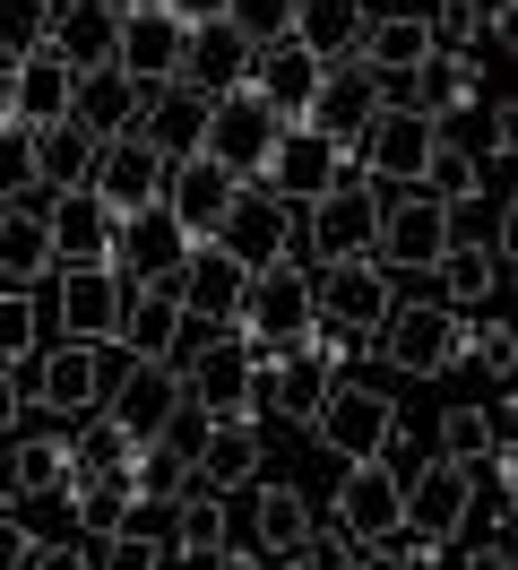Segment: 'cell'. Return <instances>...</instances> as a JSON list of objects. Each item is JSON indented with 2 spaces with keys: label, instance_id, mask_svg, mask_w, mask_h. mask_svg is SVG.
I'll return each mask as SVG.
<instances>
[{
  "label": "cell",
  "instance_id": "6da1fadb",
  "mask_svg": "<svg viewBox=\"0 0 518 570\" xmlns=\"http://www.w3.org/2000/svg\"><path fill=\"white\" fill-rule=\"evenodd\" d=\"M311 441H320L338 466H354V459H407V415H398V397H389V390L329 381L320 415H311Z\"/></svg>",
  "mask_w": 518,
  "mask_h": 570
},
{
  "label": "cell",
  "instance_id": "7a4b0ae2",
  "mask_svg": "<svg viewBox=\"0 0 518 570\" xmlns=\"http://www.w3.org/2000/svg\"><path fill=\"white\" fill-rule=\"evenodd\" d=\"M380 363H398L407 381H441L467 363V312H449V303H389V321L372 328Z\"/></svg>",
  "mask_w": 518,
  "mask_h": 570
},
{
  "label": "cell",
  "instance_id": "3957f363",
  "mask_svg": "<svg viewBox=\"0 0 518 570\" xmlns=\"http://www.w3.org/2000/svg\"><path fill=\"white\" fill-rule=\"evenodd\" d=\"M380 190V225H372V259L380 268H389V277H398V268H432V259H441L449 243H458V234H449V208L441 199H432V190H389V181H372Z\"/></svg>",
  "mask_w": 518,
  "mask_h": 570
},
{
  "label": "cell",
  "instance_id": "277c9868",
  "mask_svg": "<svg viewBox=\"0 0 518 570\" xmlns=\"http://www.w3.org/2000/svg\"><path fill=\"white\" fill-rule=\"evenodd\" d=\"M467 510H476V466L458 459H432L398 475V535H423V544H449V535L467 528Z\"/></svg>",
  "mask_w": 518,
  "mask_h": 570
},
{
  "label": "cell",
  "instance_id": "5b68a950",
  "mask_svg": "<svg viewBox=\"0 0 518 570\" xmlns=\"http://www.w3.org/2000/svg\"><path fill=\"white\" fill-rule=\"evenodd\" d=\"M389 285H398V277L380 268L372 250H354V259H320V268H311V312H320L329 328H354V337H372V328L389 321V303H398Z\"/></svg>",
  "mask_w": 518,
  "mask_h": 570
},
{
  "label": "cell",
  "instance_id": "8992f818",
  "mask_svg": "<svg viewBox=\"0 0 518 570\" xmlns=\"http://www.w3.org/2000/svg\"><path fill=\"white\" fill-rule=\"evenodd\" d=\"M432 121H414V112H398V105H380L363 130H354V147H345V165L363 181H389V190H407V181H423V156H432Z\"/></svg>",
  "mask_w": 518,
  "mask_h": 570
},
{
  "label": "cell",
  "instance_id": "52a82bcc",
  "mask_svg": "<svg viewBox=\"0 0 518 570\" xmlns=\"http://www.w3.org/2000/svg\"><path fill=\"white\" fill-rule=\"evenodd\" d=\"M345 174H354V165H345L338 139H320V130H285V139L260 156V174H251V181H260L268 199H285V208H311V199L338 190Z\"/></svg>",
  "mask_w": 518,
  "mask_h": 570
},
{
  "label": "cell",
  "instance_id": "ba28073f",
  "mask_svg": "<svg viewBox=\"0 0 518 570\" xmlns=\"http://www.w3.org/2000/svg\"><path fill=\"white\" fill-rule=\"evenodd\" d=\"M285 139V121H276L251 87H225V96H207V139H199V156H216L225 174H260V156Z\"/></svg>",
  "mask_w": 518,
  "mask_h": 570
},
{
  "label": "cell",
  "instance_id": "9c48e42d",
  "mask_svg": "<svg viewBox=\"0 0 518 570\" xmlns=\"http://www.w3.org/2000/svg\"><path fill=\"white\" fill-rule=\"evenodd\" d=\"M182 259H190V234L173 225L165 208H138V216H113V277H130V285H173L182 277Z\"/></svg>",
  "mask_w": 518,
  "mask_h": 570
},
{
  "label": "cell",
  "instance_id": "30bf717a",
  "mask_svg": "<svg viewBox=\"0 0 518 570\" xmlns=\"http://www.w3.org/2000/svg\"><path fill=\"white\" fill-rule=\"evenodd\" d=\"M165 156L147 139H113L96 147V174H87V199H96L104 216H138V208H165Z\"/></svg>",
  "mask_w": 518,
  "mask_h": 570
},
{
  "label": "cell",
  "instance_id": "8fae6325",
  "mask_svg": "<svg viewBox=\"0 0 518 570\" xmlns=\"http://www.w3.org/2000/svg\"><path fill=\"white\" fill-rule=\"evenodd\" d=\"M121 312H130V277H113V268H61V285H52V321H61V337H78V346H113Z\"/></svg>",
  "mask_w": 518,
  "mask_h": 570
},
{
  "label": "cell",
  "instance_id": "7c38bea8",
  "mask_svg": "<svg viewBox=\"0 0 518 570\" xmlns=\"http://www.w3.org/2000/svg\"><path fill=\"white\" fill-rule=\"evenodd\" d=\"M182 406H190V397H182V372H173V363H138L130 355L121 381H104V424H121L130 441H156Z\"/></svg>",
  "mask_w": 518,
  "mask_h": 570
},
{
  "label": "cell",
  "instance_id": "4fadbf2b",
  "mask_svg": "<svg viewBox=\"0 0 518 570\" xmlns=\"http://www.w3.org/2000/svg\"><path fill=\"white\" fill-rule=\"evenodd\" d=\"M104 381H113L104 346H78V337H61L52 355H35L27 406H43V415H87V406H104Z\"/></svg>",
  "mask_w": 518,
  "mask_h": 570
},
{
  "label": "cell",
  "instance_id": "5bb4252c",
  "mask_svg": "<svg viewBox=\"0 0 518 570\" xmlns=\"http://www.w3.org/2000/svg\"><path fill=\"white\" fill-rule=\"evenodd\" d=\"M380 105H389V87H380L363 61H329V70H320V87H311V105H303V130L354 147V130H363Z\"/></svg>",
  "mask_w": 518,
  "mask_h": 570
},
{
  "label": "cell",
  "instance_id": "9a60e30c",
  "mask_svg": "<svg viewBox=\"0 0 518 570\" xmlns=\"http://www.w3.org/2000/svg\"><path fill=\"white\" fill-rule=\"evenodd\" d=\"M242 199V174H225L216 156H173L165 174V216L190 234V243H207L216 225H225V208Z\"/></svg>",
  "mask_w": 518,
  "mask_h": 570
},
{
  "label": "cell",
  "instance_id": "2e32d148",
  "mask_svg": "<svg viewBox=\"0 0 518 570\" xmlns=\"http://www.w3.org/2000/svg\"><path fill=\"white\" fill-rule=\"evenodd\" d=\"M182 18L173 9H121V36H113V70L138 78V87H165L182 78Z\"/></svg>",
  "mask_w": 518,
  "mask_h": 570
},
{
  "label": "cell",
  "instance_id": "e0dca14e",
  "mask_svg": "<svg viewBox=\"0 0 518 570\" xmlns=\"http://www.w3.org/2000/svg\"><path fill=\"white\" fill-rule=\"evenodd\" d=\"M173 372H182V397H190L199 415H251V397H260V372L242 355V337H216L207 355L173 363Z\"/></svg>",
  "mask_w": 518,
  "mask_h": 570
},
{
  "label": "cell",
  "instance_id": "ac0fdd59",
  "mask_svg": "<svg viewBox=\"0 0 518 570\" xmlns=\"http://www.w3.org/2000/svg\"><path fill=\"white\" fill-rule=\"evenodd\" d=\"M329 519H338L354 544H389V535H398V459H354Z\"/></svg>",
  "mask_w": 518,
  "mask_h": 570
},
{
  "label": "cell",
  "instance_id": "d6986e66",
  "mask_svg": "<svg viewBox=\"0 0 518 570\" xmlns=\"http://www.w3.org/2000/svg\"><path fill=\"white\" fill-rule=\"evenodd\" d=\"M113 36H121V9L113 0H61L52 27H43V52L69 78H87V70H113Z\"/></svg>",
  "mask_w": 518,
  "mask_h": 570
},
{
  "label": "cell",
  "instance_id": "ffe728a7",
  "mask_svg": "<svg viewBox=\"0 0 518 570\" xmlns=\"http://www.w3.org/2000/svg\"><path fill=\"white\" fill-rule=\"evenodd\" d=\"M190 484H207V493L260 484V415H207L199 450H190Z\"/></svg>",
  "mask_w": 518,
  "mask_h": 570
},
{
  "label": "cell",
  "instance_id": "44dd1931",
  "mask_svg": "<svg viewBox=\"0 0 518 570\" xmlns=\"http://www.w3.org/2000/svg\"><path fill=\"white\" fill-rule=\"evenodd\" d=\"M389 105H398V112H414V121H432V130H441L449 112L483 105V70H476V61H449V52H432L423 70H407V78H398V87H389Z\"/></svg>",
  "mask_w": 518,
  "mask_h": 570
},
{
  "label": "cell",
  "instance_id": "7402d4cb",
  "mask_svg": "<svg viewBox=\"0 0 518 570\" xmlns=\"http://www.w3.org/2000/svg\"><path fill=\"white\" fill-rule=\"evenodd\" d=\"M260 105L285 121V130H303V105H311V87H320V61H311L294 36H276V43H260L251 52V78H242Z\"/></svg>",
  "mask_w": 518,
  "mask_h": 570
},
{
  "label": "cell",
  "instance_id": "603a6c76",
  "mask_svg": "<svg viewBox=\"0 0 518 570\" xmlns=\"http://www.w3.org/2000/svg\"><path fill=\"white\" fill-rule=\"evenodd\" d=\"M242 285H251V268H242L225 243H190V259H182V277H173V303L190 312V321H225L234 328V303Z\"/></svg>",
  "mask_w": 518,
  "mask_h": 570
},
{
  "label": "cell",
  "instance_id": "cb8c5ba5",
  "mask_svg": "<svg viewBox=\"0 0 518 570\" xmlns=\"http://www.w3.org/2000/svg\"><path fill=\"white\" fill-rule=\"evenodd\" d=\"M311 234H320V259H354V250H372V225H380V190L363 174H345L338 190H320L311 199Z\"/></svg>",
  "mask_w": 518,
  "mask_h": 570
},
{
  "label": "cell",
  "instance_id": "d4e9b609",
  "mask_svg": "<svg viewBox=\"0 0 518 570\" xmlns=\"http://www.w3.org/2000/svg\"><path fill=\"white\" fill-rule=\"evenodd\" d=\"M354 61L380 78V87H398L407 70L432 61V27H423V9H372L363 18V43H354Z\"/></svg>",
  "mask_w": 518,
  "mask_h": 570
},
{
  "label": "cell",
  "instance_id": "484cf974",
  "mask_svg": "<svg viewBox=\"0 0 518 570\" xmlns=\"http://www.w3.org/2000/svg\"><path fill=\"white\" fill-rule=\"evenodd\" d=\"M130 139H147L156 156H199V139H207V96L199 87H182V78H165V87H147V105H138V130Z\"/></svg>",
  "mask_w": 518,
  "mask_h": 570
},
{
  "label": "cell",
  "instance_id": "4316f807",
  "mask_svg": "<svg viewBox=\"0 0 518 570\" xmlns=\"http://www.w3.org/2000/svg\"><path fill=\"white\" fill-rule=\"evenodd\" d=\"M138 105H147V87H138V78H121V70H87L78 87H69V121H78L96 147L130 139V130H138Z\"/></svg>",
  "mask_w": 518,
  "mask_h": 570
},
{
  "label": "cell",
  "instance_id": "83f0119b",
  "mask_svg": "<svg viewBox=\"0 0 518 570\" xmlns=\"http://www.w3.org/2000/svg\"><path fill=\"white\" fill-rule=\"evenodd\" d=\"M285 216H294L285 199H268L260 181H242V199L225 208V225H216L207 243H225L242 268H268V259H285Z\"/></svg>",
  "mask_w": 518,
  "mask_h": 570
},
{
  "label": "cell",
  "instance_id": "f1b7e54d",
  "mask_svg": "<svg viewBox=\"0 0 518 570\" xmlns=\"http://www.w3.org/2000/svg\"><path fill=\"white\" fill-rule=\"evenodd\" d=\"M43 234H52V268H104V259H113V216H104L87 190L52 199Z\"/></svg>",
  "mask_w": 518,
  "mask_h": 570
},
{
  "label": "cell",
  "instance_id": "f546056e",
  "mask_svg": "<svg viewBox=\"0 0 518 570\" xmlns=\"http://www.w3.org/2000/svg\"><path fill=\"white\" fill-rule=\"evenodd\" d=\"M242 78H251V43H242L225 18H207V27H190V36H182V87L225 96V87H242Z\"/></svg>",
  "mask_w": 518,
  "mask_h": 570
},
{
  "label": "cell",
  "instance_id": "4dcf8cb0",
  "mask_svg": "<svg viewBox=\"0 0 518 570\" xmlns=\"http://www.w3.org/2000/svg\"><path fill=\"white\" fill-rule=\"evenodd\" d=\"M121 355L138 363H173V337H182V303H173V285H130V312H121Z\"/></svg>",
  "mask_w": 518,
  "mask_h": 570
},
{
  "label": "cell",
  "instance_id": "1f68e13d",
  "mask_svg": "<svg viewBox=\"0 0 518 570\" xmlns=\"http://www.w3.org/2000/svg\"><path fill=\"white\" fill-rule=\"evenodd\" d=\"M363 18H372L363 0H294V43H303L320 70H329V61H354Z\"/></svg>",
  "mask_w": 518,
  "mask_h": 570
},
{
  "label": "cell",
  "instance_id": "d6a6232c",
  "mask_svg": "<svg viewBox=\"0 0 518 570\" xmlns=\"http://www.w3.org/2000/svg\"><path fill=\"white\" fill-rule=\"evenodd\" d=\"M225 544H234L225 493H207V484H182V493H173V535H165V553H182V562H207V553H225Z\"/></svg>",
  "mask_w": 518,
  "mask_h": 570
},
{
  "label": "cell",
  "instance_id": "836d02e7",
  "mask_svg": "<svg viewBox=\"0 0 518 570\" xmlns=\"http://www.w3.org/2000/svg\"><path fill=\"white\" fill-rule=\"evenodd\" d=\"M311 528H320V519H311L303 484L268 475V484H260V501H251V544H260V553H303Z\"/></svg>",
  "mask_w": 518,
  "mask_h": 570
},
{
  "label": "cell",
  "instance_id": "e575fe53",
  "mask_svg": "<svg viewBox=\"0 0 518 570\" xmlns=\"http://www.w3.org/2000/svg\"><path fill=\"white\" fill-rule=\"evenodd\" d=\"M69 87H78V78H69L52 52H27V61H18V78H9V121H27V130L69 121Z\"/></svg>",
  "mask_w": 518,
  "mask_h": 570
},
{
  "label": "cell",
  "instance_id": "d590c367",
  "mask_svg": "<svg viewBox=\"0 0 518 570\" xmlns=\"http://www.w3.org/2000/svg\"><path fill=\"white\" fill-rule=\"evenodd\" d=\"M87 174H96V139H87L78 121H52V130H35V190L69 199V190H87Z\"/></svg>",
  "mask_w": 518,
  "mask_h": 570
},
{
  "label": "cell",
  "instance_id": "8d00e7d4",
  "mask_svg": "<svg viewBox=\"0 0 518 570\" xmlns=\"http://www.w3.org/2000/svg\"><path fill=\"white\" fill-rule=\"evenodd\" d=\"M432 277L449 285V312H476V303H492V294H501L510 259H492L483 243H467V234H458V243H449L441 259H432Z\"/></svg>",
  "mask_w": 518,
  "mask_h": 570
},
{
  "label": "cell",
  "instance_id": "74e56055",
  "mask_svg": "<svg viewBox=\"0 0 518 570\" xmlns=\"http://www.w3.org/2000/svg\"><path fill=\"white\" fill-rule=\"evenodd\" d=\"M52 277V234L35 208H0V285H43Z\"/></svg>",
  "mask_w": 518,
  "mask_h": 570
},
{
  "label": "cell",
  "instance_id": "f35d334b",
  "mask_svg": "<svg viewBox=\"0 0 518 570\" xmlns=\"http://www.w3.org/2000/svg\"><path fill=\"white\" fill-rule=\"evenodd\" d=\"M9 459V501H43V493H69V450L61 432H35L18 450H0Z\"/></svg>",
  "mask_w": 518,
  "mask_h": 570
},
{
  "label": "cell",
  "instance_id": "ab89813d",
  "mask_svg": "<svg viewBox=\"0 0 518 570\" xmlns=\"http://www.w3.org/2000/svg\"><path fill=\"white\" fill-rule=\"evenodd\" d=\"M320 397H329V372H320V363H311L303 346L268 363V406H276V424H303V432H311Z\"/></svg>",
  "mask_w": 518,
  "mask_h": 570
},
{
  "label": "cell",
  "instance_id": "60d3db41",
  "mask_svg": "<svg viewBox=\"0 0 518 570\" xmlns=\"http://www.w3.org/2000/svg\"><path fill=\"white\" fill-rule=\"evenodd\" d=\"M414 190H432L441 208H476V199H483V156H476V147L432 139V156H423V181H414Z\"/></svg>",
  "mask_w": 518,
  "mask_h": 570
},
{
  "label": "cell",
  "instance_id": "b9f144b4",
  "mask_svg": "<svg viewBox=\"0 0 518 570\" xmlns=\"http://www.w3.org/2000/svg\"><path fill=\"white\" fill-rule=\"evenodd\" d=\"M121 475H130L138 501H173L182 484H190V450H182L173 432H156V441H138V450H130V466H121Z\"/></svg>",
  "mask_w": 518,
  "mask_h": 570
},
{
  "label": "cell",
  "instance_id": "7bdbcfd3",
  "mask_svg": "<svg viewBox=\"0 0 518 570\" xmlns=\"http://www.w3.org/2000/svg\"><path fill=\"white\" fill-rule=\"evenodd\" d=\"M61 501L78 510V528H87V535H113V528H130V519H138L130 475H87V484H69Z\"/></svg>",
  "mask_w": 518,
  "mask_h": 570
},
{
  "label": "cell",
  "instance_id": "ee69618b",
  "mask_svg": "<svg viewBox=\"0 0 518 570\" xmlns=\"http://www.w3.org/2000/svg\"><path fill=\"white\" fill-rule=\"evenodd\" d=\"M61 450H69V484H87V475H121L138 441H130L121 424H104V415H96V424H78V432H69Z\"/></svg>",
  "mask_w": 518,
  "mask_h": 570
},
{
  "label": "cell",
  "instance_id": "f6af8a7d",
  "mask_svg": "<svg viewBox=\"0 0 518 570\" xmlns=\"http://www.w3.org/2000/svg\"><path fill=\"white\" fill-rule=\"evenodd\" d=\"M510 432H501V415L492 406H449L441 415V459H458V466H476V459H492Z\"/></svg>",
  "mask_w": 518,
  "mask_h": 570
},
{
  "label": "cell",
  "instance_id": "bcb514c9",
  "mask_svg": "<svg viewBox=\"0 0 518 570\" xmlns=\"http://www.w3.org/2000/svg\"><path fill=\"white\" fill-rule=\"evenodd\" d=\"M423 27H432V52H449V61H467V43H501L483 27V0H432Z\"/></svg>",
  "mask_w": 518,
  "mask_h": 570
},
{
  "label": "cell",
  "instance_id": "7dc6e473",
  "mask_svg": "<svg viewBox=\"0 0 518 570\" xmlns=\"http://www.w3.org/2000/svg\"><path fill=\"white\" fill-rule=\"evenodd\" d=\"M27 190H35V130L0 112V208H18Z\"/></svg>",
  "mask_w": 518,
  "mask_h": 570
},
{
  "label": "cell",
  "instance_id": "c3c4849f",
  "mask_svg": "<svg viewBox=\"0 0 518 570\" xmlns=\"http://www.w3.org/2000/svg\"><path fill=\"white\" fill-rule=\"evenodd\" d=\"M35 337H43V312H35L27 285H0V363H27Z\"/></svg>",
  "mask_w": 518,
  "mask_h": 570
},
{
  "label": "cell",
  "instance_id": "681fc988",
  "mask_svg": "<svg viewBox=\"0 0 518 570\" xmlns=\"http://www.w3.org/2000/svg\"><path fill=\"white\" fill-rule=\"evenodd\" d=\"M43 27H52V9H43V0H0V61L43 52Z\"/></svg>",
  "mask_w": 518,
  "mask_h": 570
},
{
  "label": "cell",
  "instance_id": "f907efd6",
  "mask_svg": "<svg viewBox=\"0 0 518 570\" xmlns=\"http://www.w3.org/2000/svg\"><path fill=\"white\" fill-rule=\"evenodd\" d=\"M225 27H234L251 52H260V43L294 36V0H234V9H225Z\"/></svg>",
  "mask_w": 518,
  "mask_h": 570
},
{
  "label": "cell",
  "instance_id": "816d5d0a",
  "mask_svg": "<svg viewBox=\"0 0 518 570\" xmlns=\"http://www.w3.org/2000/svg\"><path fill=\"white\" fill-rule=\"evenodd\" d=\"M165 562H173V553H165V535H147V528L130 519V528H113V535H104V562H96V570H165Z\"/></svg>",
  "mask_w": 518,
  "mask_h": 570
},
{
  "label": "cell",
  "instance_id": "f5cc1de1",
  "mask_svg": "<svg viewBox=\"0 0 518 570\" xmlns=\"http://www.w3.org/2000/svg\"><path fill=\"white\" fill-rule=\"evenodd\" d=\"M467 363H476V372H492V381L510 390V372H518V337H510V328H501V321L467 328Z\"/></svg>",
  "mask_w": 518,
  "mask_h": 570
},
{
  "label": "cell",
  "instance_id": "db71d44e",
  "mask_svg": "<svg viewBox=\"0 0 518 570\" xmlns=\"http://www.w3.org/2000/svg\"><path fill=\"white\" fill-rule=\"evenodd\" d=\"M27 553H35V528L18 510H0V570H27Z\"/></svg>",
  "mask_w": 518,
  "mask_h": 570
},
{
  "label": "cell",
  "instance_id": "11a10c76",
  "mask_svg": "<svg viewBox=\"0 0 518 570\" xmlns=\"http://www.w3.org/2000/svg\"><path fill=\"white\" fill-rule=\"evenodd\" d=\"M510 147H518V112H510V105H492V121H483V165H501Z\"/></svg>",
  "mask_w": 518,
  "mask_h": 570
},
{
  "label": "cell",
  "instance_id": "9f6ffc18",
  "mask_svg": "<svg viewBox=\"0 0 518 570\" xmlns=\"http://www.w3.org/2000/svg\"><path fill=\"white\" fill-rule=\"evenodd\" d=\"M27 415V381H18V363H0V432Z\"/></svg>",
  "mask_w": 518,
  "mask_h": 570
},
{
  "label": "cell",
  "instance_id": "6f0895ef",
  "mask_svg": "<svg viewBox=\"0 0 518 570\" xmlns=\"http://www.w3.org/2000/svg\"><path fill=\"white\" fill-rule=\"evenodd\" d=\"M27 570H96V562H87L78 544H35V553H27Z\"/></svg>",
  "mask_w": 518,
  "mask_h": 570
},
{
  "label": "cell",
  "instance_id": "680465c9",
  "mask_svg": "<svg viewBox=\"0 0 518 570\" xmlns=\"http://www.w3.org/2000/svg\"><path fill=\"white\" fill-rule=\"evenodd\" d=\"M173 18H182V27H207V18H225V9H234V0H165Z\"/></svg>",
  "mask_w": 518,
  "mask_h": 570
},
{
  "label": "cell",
  "instance_id": "91938a15",
  "mask_svg": "<svg viewBox=\"0 0 518 570\" xmlns=\"http://www.w3.org/2000/svg\"><path fill=\"white\" fill-rule=\"evenodd\" d=\"M458 570H510V544H501V535H483V544H476Z\"/></svg>",
  "mask_w": 518,
  "mask_h": 570
},
{
  "label": "cell",
  "instance_id": "94428289",
  "mask_svg": "<svg viewBox=\"0 0 518 570\" xmlns=\"http://www.w3.org/2000/svg\"><path fill=\"white\" fill-rule=\"evenodd\" d=\"M9 78H18V61H0V112H9Z\"/></svg>",
  "mask_w": 518,
  "mask_h": 570
},
{
  "label": "cell",
  "instance_id": "6125c7cd",
  "mask_svg": "<svg viewBox=\"0 0 518 570\" xmlns=\"http://www.w3.org/2000/svg\"><path fill=\"white\" fill-rule=\"evenodd\" d=\"M268 570H303V553H268Z\"/></svg>",
  "mask_w": 518,
  "mask_h": 570
},
{
  "label": "cell",
  "instance_id": "be15d7a7",
  "mask_svg": "<svg viewBox=\"0 0 518 570\" xmlns=\"http://www.w3.org/2000/svg\"><path fill=\"white\" fill-rule=\"evenodd\" d=\"M113 9H165V0H113Z\"/></svg>",
  "mask_w": 518,
  "mask_h": 570
},
{
  "label": "cell",
  "instance_id": "e7e4bbea",
  "mask_svg": "<svg viewBox=\"0 0 518 570\" xmlns=\"http://www.w3.org/2000/svg\"><path fill=\"white\" fill-rule=\"evenodd\" d=\"M0 510H9V459H0Z\"/></svg>",
  "mask_w": 518,
  "mask_h": 570
},
{
  "label": "cell",
  "instance_id": "03108f58",
  "mask_svg": "<svg viewBox=\"0 0 518 570\" xmlns=\"http://www.w3.org/2000/svg\"><path fill=\"white\" fill-rule=\"evenodd\" d=\"M43 9H61V0H43Z\"/></svg>",
  "mask_w": 518,
  "mask_h": 570
}]
</instances>
